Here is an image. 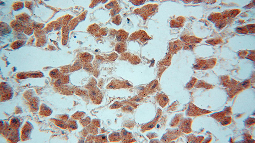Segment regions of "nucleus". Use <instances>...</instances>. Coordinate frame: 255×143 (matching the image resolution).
<instances>
[{
  "mask_svg": "<svg viewBox=\"0 0 255 143\" xmlns=\"http://www.w3.org/2000/svg\"><path fill=\"white\" fill-rule=\"evenodd\" d=\"M181 132L178 129H169L163 135L161 140V142L168 143L176 140L181 135Z\"/></svg>",
  "mask_w": 255,
  "mask_h": 143,
  "instance_id": "f257e3e1",
  "label": "nucleus"
},
{
  "mask_svg": "<svg viewBox=\"0 0 255 143\" xmlns=\"http://www.w3.org/2000/svg\"><path fill=\"white\" fill-rule=\"evenodd\" d=\"M162 115V111L160 109L158 110L157 115L155 118L151 122L144 124L141 127V132L144 133L147 131L151 130L156 126L159 118Z\"/></svg>",
  "mask_w": 255,
  "mask_h": 143,
  "instance_id": "f03ea898",
  "label": "nucleus"
},
{
  "mask_svg": "<svg viewBox=\"0 0 255 143\" xmlns=\"http://www.w3.org/2000/svg\"><path fill=\"white\" fill-rule=\"evenodd\" d=\"M91 99L96 104H99L102 99V95L99 90L95 87L91 88L89 90Z\"/></svg>",
  "mask_w": 255,
  "mask_h": 143,
  "instance_id": "7ed1b4c3",
  "label": "nucleus"
},
{
  "mask_svg": "<svg viewBox=\"0 0 255 143\" xmlns=\"http://www.w3.org/2000/svg\"><path fill=\"white\" fill-rule=\"evenodd\" d=\"M192 119L189 118L182 120L181 121L179 126V129L181 131L186 134L191 132Z\"/></svg>",
  "mask_w": 255,
  "mask_h": 143,
  "instance_id": "20e7f679",
  "label": "nucleus"
},
{
  "mask_svg": "<svg viewBox=\"0 0 255 143\" xmlns=\"http://www.w3.org/2000/svg\"><path fill=\"white\" fill-rule=\"evenodd\" d=\"M120 135L121 137V140L124 142H134L135 140L133 138L132 134L131 132H128L124 129L122 130L121 132Z\"/></svg>",
  "mask_w": 255,
  "mask_h": 143,
  "instance_id": "39448f33",
  "label": "nucleus"
},
{
  "mask_svg": "<svg viewBox=\"0 0 255 143\" xmlns=\"http://www.w3.org/2000/svg\"><path fill=\"white\" fill-rule=\"evenodd\" d=\"M156 100L161 107H164L169 101L168 97L164 94H159L156 96Z\"/></svg>",
  "mask_w": 255,
  "mask_h": 143,
  "instance_id": "423d86ee",
  "label": "nucleus"
},
{
  "mask_svg": "<svg viewBox=\"0 0 255 143\" xmlns=\"http://www.w3.org/2000/svg\"><path fill=\"white\" fill-rule=\"evenodd\" d=\"M156 9V6L155 5H149L143 7L139 11L140 12H142V14L144 12V14H144L145 16H148L154 12Z\"/></svg>",
  "mask_w": 255,
  "mask_h": 143,
  "instance_id": "0eeeda50",
  "label": "nucleus"
},
{
  "mask_svg": "<svg viewBox=\"0 0 255 143\" xmlns=\"http://www.w3.org/2000/svg\"><path fill=\"white\" fill-rule=\"evenodd\" d=\"M158 82L157 80L153 81L147 85L146 88L148 94H151L155 92L158 88Z\"/></svg>",
  "mask_w": 255,
  "mask_h": 143,
  "instance_id": "6e6552de",
  "label": "nucleus"
},
{
  "mask_svg": "<svg viewBox=\"0 0 255 143\" xmlns=\"http://www.w3.org/2000/svg\"><path fill=\"white\" fill-rule=\"evenodd\" d=\"M108 138L110 142H117L121 140V137L118 132L113 133L110 134Z\"/></svg>",
  "mask_w": 255,
  "mask_h": 143,
  "instance_id": "1a4fd4ad",
  "label": "nucleus"
},
{
  "mask_svg": "<svg viewBox=\"0 0 255 143\" xmlns=\"http://www.w3.org/2000/svg\"><path fill=\"white\" fill-rule=\"evenodd\" d=\"M182 120V115L180 114H177L172 119L171 121L170 125L171 127H175L179 124Z\"/></svg>",
  "mask_w": 255,
  "mask_h": 143,
  "instance_id": "9d476101",
  "label": "nucleus"
},
{
  "mask_svg": "<svg viewBox=\"0 0 255 143\" xmlns=\"http://www.w3.org/2000/svg\"><path fill=\"white\" fill-rule=\"evenodd\" d=\"M95 142L105 143L107 142V136L106 135H100L95 137Z\"/></svg>",
  "mask_w": 255,
  "mask_h": 143,
  "instance_id": "9b49d317",
  "label": "nucleus"
},
{
  "mask_svg": "<svg viewBox=\"0 0 255 143\" xmlns=\"http://www.w3.org/2000/svg\"><path fill=\"white\" fill-rule=\"evenodd\" d=\"M127 36V34L126 32L124 31H120L118 33L117 39L119 42H121L126 39Z\"/></svg>",
  "mask_w": 255,
  "mask_h": 143,
  "instance_id": "f8f14e48",
  "label": "nucleus"
},
{
  "mask_svg": "<svg viewBox=\"0 0 255 143\" xmlns=\"http://www.w3.org/2000/svg\"><path fill=\"white\" fill-rule=\"evenodd\" d=\"M120 87L119 82L117 81H113L107 85V89H117Z\"/></svg>",
  "mask_w": 255,
  "mask_h": 143,
  "instance_id": "ddd939ff",
  "label": "nucleus"
},
{
  "mask_svg": "<svg viewBox=\"0 0 255 143\" xmlns=\"http://www.w3.org/2000/svg\"><path fill=\"white\" fill-rule=\"evenodd\" d=\"M138 95L140 97H144L148 95V93L147 88L144 87H140L138 88Z\"/></svg>",
  "mask_w": 255,
  "mask_h": 143,
  "instance_id": "4468645a",
  "label": "nucleus"
},
{
  "mask_svg": "<svg viewBox=\"0 0 255 143\" xmlns=\"http://www.w3.org/2000/svg\"><path fill=\"white\" fill-rule=\"evenodd\" d=\"M85 113L83 112H77L73 116L74 118L77 120H80L85 116Z\"/></svg>",
  "mask_w": 255,
  "mask_h": 143,
  "instance_id": "2eb2a0df",
  "label": "nucleus"
},
{
  "mask_svg": "<svg viewBox=\"0 0 255 143\" xmlns=\"http://www.w3.org/2000/svg\"><path fill=\"white\" fill-rule=\"evenodd\" d=\"M91 119L89 117H86L85 119L80 121V123L84 127L87 126L90 123Z\"/></svg>",
  "mask_w": 255,
  "mask_h": 143,
  "instance_id": "dca6fc26",
  "label": "nucleus"
},
{
  "mask_svg": "<svg viewBox=\"0 0 255 143\" xmlns=\"http://www.w3.org/2000/svg\"><path fill=\"white\" fill-rule=\"evenodd\" d=\"M125 45L124 43H120L118 44L116 46V50L119 52H121L124 50L125 49Z\"/></svg>",
  "mask_w": 255,
  "mask_h": 143,
  "instance_id": "f3484780",
  "label": "nucleus"
},
{
  "mask_svg": "<svg viewBox=\"0 0 255 143\" xmlns=\"http://www.w3.org/2000/svg\"><path fill=\"white\" fill-rule=\"evenodd\" d=\"M134 110L133 108L129 106H125L122 108V111L126 113H132Z\"/></svg>",
  "mask_w": 255,
  "mask_h": 143,
  "instance_id": "a211bd4d",
  "label": "nucleus"
},
{
  "mask_svg": "<svg viewBox=\"0 0 255 143\" xmlns=\"http://www.w3.org/2000/svg\"><path fill=\"white\" fill-rule=\"evenodd\" d=\"M69 127L73 130L76 129L77 128V125L75 121H72L69 123Z\"/></svg>",
  "mask_w": 255,
  "mask_h": 143,
  "instance_id": "6ab92c4d",
  "label": "nucleus"
},
{
  "mask_svg": "<svg viewBox=\"0 0 255 143\" xmlns=\"http://www.w3.org/2000/svg\"><path fill=\"white\" fill-rule=\"evenodd\" d=\"M123 106V104H122L121 103L117 102H115L112 105L110 106V108L111 109L118 108H120V107H122Z\"/></svg>",
  "mask_w": 255,
  "mask_h": 143,
  "instance_id": "aec40b11",
  "label": "nucleus"
},
{
  "mask_svg": "<svg viewBox=\"0 0 255 143\" xmlns=\"http://www.w3.org/2000/svg\"><path fill=\"white\" fill-rule=\"evenodd\" d=\"M89 132L91 133L96 135L98 133V129L96 127L93 126H90L89 128Z\"/></svg>",
  "mask_w": 255,
  "mask_h": 143,
  "instance_id": "412c9836",
  "label": "nucleus"
},
{
  "mask_svg": "<svg viewBox=\"0 0 255 143\" xmlns=\"http://www.w3.org/2000/svg\"><path fill=\"white\" fill-rule=\"evenodd\" d=\"M143 100V98L140 96H136L134 97L131 99V101H136L137 102H140Z\"/></svg>",
  "mask_w": 255,
  "mask_h": 143,
  "instance_id": "4be33fe9",
  "label": "nucleus"
},
{
  "mask_svg": "<svg viewBox=\"0 0 255 143\" xmlns=\"http://www.w3.org/2000/svg\"><path fill=\"white\" fill-rule=\"evenodd\" d=\"M92 122L94 125H95V126L98 127H99L100 126V122L99 121L95 120L93 121Z\"/></svg>",
  "mask_w": 255,
  "mask_h": 143,
  "instance_id": "5701e85b",
  "label": "nucleus"
}]
</instances>
